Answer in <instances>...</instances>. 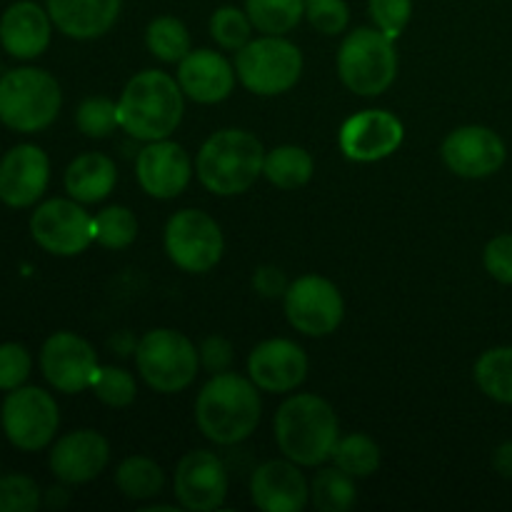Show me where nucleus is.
Here are the masks:
<instances>
[{"instance_id":"obj_1","label":"nucleus","mask_w":512,"mask_h":512,"mask_svg":"<svg viewBox=\"0 0 512 512\" xmlns=\"http://www.w3.org/2000/svg\"><path fill=\"white\" fill-rule=\"evenodd\" d=\"M258 385L238 373H218L200 388L195 400V423L215 445H238L258 430L263 403Z\"/></svg>"},{"instance_id":"obj_2","label":"nucleus","mask_w":512,"mask_h":512,"mask_svg":"<svg viewBox=\"0 0 512 512\" xmlns=\"http://www.w3.org/2000/svg\"><path fill=\"white\" fill-rule=\"evenodd\" d=\"M183 113L185 93L178 78L155 68L133 75L118 100L120 128L143 143L170 138L183 123Z\"/></svg>"},{"instance_id":"obj_3","label":"nucleus","mask_w":512,"mask_h":512,"mask_svg":"<svg viewBox=\"0 0 512 512\" xmlns=\"http://www.w3.org/2000/svg\"><path fill=\"white\" fill-rule=\"evenodd\" d=\"M275 443L300 468H318L333 458L340 423L333 405L315 393L290 395L275 413Z\"/></svg>"},{"instance_id":"obj_4","label":"nucleus","mask_w":512,"mask_h":512,"mask_svg":"<svg viewBox=\"0 0 512 512\" xmlns=\"http://www.w3.org/2000/svg\"><path fill=\"white\" fill-rule=\"evenodd\" d=\"M265 148L250 130L223 128L210 135L195 158V173L205 190L220 198L243 195L263 175Z\"/></svg>"},{"instance_id":"obj_5","label":"nucleus","mask_w":512,"mask_h":512,"mask_svg":"<svg viewBox=\"0 0 512 512\" xmlns=\"http://www.w3.org/2000/svg\"><path fill=\"white\" fill-rule=\"evenodd\" d=\"M395 40L383 30L355 28L343 38L338 50V75L345 88L363 98H378L398 78Z\"/></svg>"},{"instance_id":"obj_6","label":"nucleus","mask_w":512,"mask_h":512,"mask_svg":"<svg viewBox=\"0 0 512 512\" xmlns=\"http://www.w3.org/2000/svg\"><path fill=\"white\" fill-rule=\"evenodd\" d=\"M63 105L60 85L48 70L15 68L0 78V123L18 133H38L55 123Z\"/></svg>"},{"instance_id":"obj_7","label":"nucleus","mask_w":512,"mask_h":512,"mask_svg":"<svg viewBox=\"0 0 512 512\" xmlns=\"http://www.w3.org/2000/svg\"><path fill=\"white\" fill-rule=\"evenodd\" d=\"M135 365L148 388L173 395L193 385L200 368V353L193 340L180 330L155 328L138 340Z\"/></svg>"},{"instance_id":"obj_8","label":"nucleus","mask_w":512,"mask_h":512,"mask_svg":"<svg viewBox=\"0 0 512 512\" xmlns=\"http://www.w3.org/2000/svg\"><path fill=\"white\" fill-rule=\"evenodd\" d=\"M235 73L245 90L273 98L298 85L303 53L285 35H260L235 53Z\"/></svg>"},{"instance_id":"obj_9","label":"nucleus","mask_w":512,"mask_h":512,"mask_svg":"<svg viewBox=\"0 0 512 512\" xmlns=\"http://www.w3.org/2000/svg\"><path fill=\"white\" fill-rule=\"evenodd\" d=\"M165 253L185 273H208L220 263L225 250L218 220L195 208L178 210L165 225Z\"/></svg>"},{"instance_id":"obj_10","label":"nucleus","mask_w":512,"mask_h":512,"mask_svg":"<svg viewBox=\"0 0 512 512\" xmlns=\"http://www.w3.org/2000/svg\"><path fill=\"white\" fill-rule=\"evenodd\" d=\"M3 433L10 443L25 453H38L53 443L60 425L58 403L43 388L20 385L10 390L0 410Z\"/></svg>"},{"instance_id":"obj_11","label":"nucleus","mask_w":512,"mask_h":512,"mask_svg":"<svg viewBox=\"0 0 512 512\" xmlns=\"http://www.w3.org/2000/svg\"><path fill=\"white\" fill-rule=\"evenodd\" d=\"M285 318L298 333L308 338H325L335 333L345 318L343 293L323 275H300L283 295Z\"/></svg>"},{"instance_id":"obj_12","label":"nucleus","mask_w":512,"mask_h":512,"mask_svg":"<svg viewBox=\"0 0 512 512\" xmlns=\"http://www.w3.org/2000/svg\"><path fill=\"white\" fill-rule=\"evenodd\" d=\"M30 235L50 255L73 258L95 243L93 215L73 198L45 200L30 215Z\"/></svg>"},{"instance_id":"obj_13","label":"nucleus","mask_w":512,"mask_h":512,"mask_svg":"<svg viewBox=\"0 0 512 512\" xmlns=\"http://www.w3.org/2000/svg\"><path fill=\"white\" fill-rule=\"evenodd\" d=\"M40 370L55 390L65 395H78L93 388L98 378V353L85 338L70 330H60L43 343Z\"/></svg>"},{"instance_id":"obj_14","label":"nucleus","mask_w":512,"mask_h":512,"mask_svg":"<svg viewBox=\"0 0 512 512\" xmlns=\"http://www.w3.org/2000/svg\"><path fill=\"white\" fill-rule=\"evenodd\" d=\"M175 500L180 508L210 512L223 508L228 498V470L210 450H190L175 465Z\"/></svg>"},{"instance_id":"obj_15","label":"nucleus","mask_w":512,"mask_h":512,"mask_svg":"<svg viewBox=\"0 0 512 512\" xmlns=\"http://www.w3.org/2000/svg\"><path fill=\"white\" fill-rule=\"evenodd\" d=\"M443 163L448 165L450 173L458 178L483 180L498 173L508 160V148L503 138L493 128L485 125H463L448 133L443 140Z\"/></svg>"},{"instance_id":"obj_16","label":"nucleus","mask_w":512,"mask_h":512,"mask_svg":"<svg viewBox=\"0 0 512 512\" xmlns=\"http://www.w3.org/2000/svg\"><path fill=\"white\" fill-rule=\"evenodd\" d=\"M405 128L390 110H360L350 115L338 133L340 153L353 163H378L403 145Z\"/></svg>"},{"instance_id":"obj_17","label":"nucleus","mask_w":512,"mask_h":512,"mask_svg":"<svg viewBox=\"0 0 512 512\" xmlns=\"http://www.w3.org/2000/svg\"><path fill=\"white\" fill-rule=\"evenodd\" d=\"M195 163L190 160L188 150L175 140H153L135 160V178H138L143 193L158 200H173L188 188L193 178Z\"/></svg>"},{"instance_id":"obj_18","label":"nucleus","mask_w":512,"mask_h":512,"mask_svg":"<svg viewBox=\"0 0 512 512\" xmlns=\"http://www.w3.org/2000/svg\"><path fill=\"white\" fill-rule=\"evenodd\" d=\"M248 378L263 393H290L308 378V355L295 340H263L248 355Z\"/></svg>"},{"instance_id":"obj_19","label":"nucleus","mask_w":512,"mask_h":512,"mask_svg":"<svg viewBox=\"0 0 512 512\" xmlns=\"http://www.w3.org/2000/svg\"><path fill=\"white\" fill-rule=\"evenodd\" d=\"M50 183V160L38 145H15L0 160V200L8 208H30Z\"/></svg>"},{"instance_id":"obj_20","label":"nucleus","mask_w":512,"mask_h":512,"mask_svg":"<svg viewBox=\"0 0 512 512\" xmlns=\"http://www.w3.org/2000/svg\"><path fill=\"white\" fill-rule=\"evenodd\" d=\"M250 500L263 512H300L310 503V483L293 460H268L250 475Z\"/></svg>"},{"instance_id":"obj_21","label":"nucleus","mask_w":512,"mask_h":512,"mask_svg":"<svg viewBox=\"0 0 512 512\" xmlns=\"http://www.w3.org/2000/svg\"><path fill=\"white\" fill-rule=\"evenodd\" d=\"M110 463V445L98 430H73L50 450V470L65 485H83L98 478Z\"/></svg>"},{"instance_id":"obj_22","label":"nucleus","mask_w":512,"mask_h":512,"mask_svg":"<svg viewBox=\"0 0 512 512\" xmlns=\"http://www.w3.org/2000/svg\"><path fill=\"white\" fill-rule=\"evenodd\" d=\"M235 65L210 48L190 50L178 63V83L185 98L200 105H215L230 98L235 88Z\"/></svg>"},{"instance_id":"obj_23","label":"nucleus","mask_w":512,"mask_h":512,"mask_svg":"<svg viewBox=\"0 0 512 512\" xmlns=\"http://www.w3.org/2000/svg\"><path fill=\"white\" fill-rule=\"evenodd\" d=\"M53 35V20L48 8L33 0H18L0 15V43L13 58L33 60L43 55Z\"/></svg>"},{"instance_id":"obj_24","label":"nucleus","mask_w":512,"mask_h":512,"mask_svg":"<svg viewBox=\"0 0 512 512\" xmlns=\"http://www.w3.org/2000/svg\"><path fill=\"white\" fill-rule=\"evenodd\" d=\"M50 20L73 40H95L118 23L123 0H45Z\"/></svg>"},{"instance_id":"obj_25","label":"nucleus","mask_w":512,"mask_h":512,"mask_svg":"<svg viewBox=\"0 0 512 512\" xmlns=\"http://www.w3.org/2000/svg\"><path fill=\"white\" fill-rule=\"evenodd\" d=\"M65 190L73 200L83 205L103 203L118 185L115 160L103 153H83L65 170Z\"/></svg>"},{"instance_id":"obj_26","label":"nucleus","mask_w":512,"mask_h":512,"mask_svg":"<svg viewBox=\"0 0 512 512\" xmlns=\"http://www.w3.org/2000/svg\"><path fill=\"white\" fill-rule=\"evenodd\" d=\"M315 173V160L300 145H278L265 153L263 175L270 185L280 190H298L310 183Z\"/></svg>"},{"instance_id":"obj_27","label":"nucleus","mask_w":512,"mask_h":512,"mask_svg":"<svg viewBox=\"0 0 512 512\" xmlns=\"http://www.w3.org/2000/svg\"><path fill=\"white\" fill-rule=\"evenodd\" d=\"M115 485L128 500H153L163 493L165 473L153 458L130 455L115 470Z\"/></svg>"},{"instance_id":"obj_28","label":"nucleus","mask_w":512,"mask_h":512,"mask_svg":"<svg viewBox=\"0 0 512 512\" xmlns=\"http://www.w3.org/2000/svg\"><path fill=\"white\" fill-rule=\"evenodd\" d=\"M475 383L490 400L512 405V345L485 350L475 363Z\"/></svg>"},{"instance_id":"obj_29","label":"nucleus","mask_w":512,"mask_h":512,"mask_svg":"<svg viewBox=\"0 0 512 512\" xmlns=\"http://www.w3.org/2000/svg\"><path fill=\"white\" fill-rule=\"evenodd\" d=\"M358 500L355 478L345 470L323 468L310 480V503L320 512H348Z\"/></svg>"},{"instance_id":"obj_30","label":"nucleus","mask_w":512,"mask_h":512,"mask_svg":"<svg viewBox=\"0 0 512 512\" xmlns=\"http://www.w3.org/2000/svg\"><path fill=\"white\" fill-rule=\"evenodd\" d=\"M245 13L258 33L288 35L305 18V0H245Z\"/></svg>"},{"instance_id":"obj_31","label":"nucleus","mask_w":512,"mask_h":512,"mask_svg":"<svg viewBox=\"0 0 512 512\" xmlns=\"http://www.w3.org/2000/svg\"><path fill=\"white\" fill-rule=\"evenodd\" d=\"M145 45H148L150 55L163 63H180L193 50L188 28L183 20L173 18V15H160V18L150 20V25L145 28Z\"/></svg>"},{"instance_id":"obj_32","label":"nucleus","mask_w":512,"mask_h":512,"mask_svg":"<svg viewBox=\"0 0 512 512\" xmlns=\"http://www.w3.org/2000/svg\"><path fill=\"white\" fill-rule=\"evenodd\" d=\"M380 445L368 433H350L338 440L333 450V463L355 480L370 478L380 468Z\"/></svg>"},{"instance_id":"obj_33","label":"nucleus","mask_w":512,"mask_h":512,"mask_svg":"<svg viewBox=\"0 0 512 512\" xmlns=\"http://www.w3.org/2000/svg\"><path fill=\"white\" fill-rule=\"evenodd\" d=\"M95 243L108 250H125L138 238V218L125 205H110L93 218Z\"/></svg>"},{"instance_id":"obj_34","label":"nucleus","mask_w":512,"mask_h":512,"mask_svg":"<svg viewBox=\"0 0 512 512\" xmlns=\"http://www.w3.org/2000/svg\"><path fill=\"white\" fill-rule=\"evenodd\" d=\"M253 23H250L248 13L235 5H223L210 15V38L220 45L223 50H233L238 53L243 45L253 40Z\"/></svg>"},{"instance_id":"obj_35","label":"nucleus","mask_w":512,"mask_h":512,"mask_svg":"<svg viewBox=\"0 0 512 512\" xmlns=\"http://www.w3.org/2000/svg\"><path fill=\"white\" fill-rule=\"evenodd\" d=\"M75 125H78L85 138H108V135L115 133V128H120L118 103L105 98V95L85 98L75 110Z\"/></svg>"},{"instance_id":"obj_36","label":"nucleus","mask_w":512,"mask_h":512,"mask_svg":"<svg viewBox=\"0 0 512 512\" xmlns=\"http://www.w3.org/2000/svg\"><path fill=\"white\" fill-rule=\"evenodd\" d=\"M90 390L108 408H128L138 398V383H135L133 373H128L125 368H115V365L100 368L98 378H95Z\"/></svg>"},{"instance_id":"obj_37","label":"nucleus","mask_w":512,"mask_h":512,"mask_svg":"<svg viewBox=\"0 0 512 512\" xmlns=\"http://www.w3.org/2000/svg\"><path fill=\"white\" fill-rule=\"evenodd\" d=\"M38 483L28 475H3L0 478V512H35L40 508Z\"/></svg>"},{"instance_id":"obj_38","label":"nucleus","mask_w":512,"mask_h":512,"mask_svg":"<svg viewBox=\"0 0 512 512\" xmlns=\"http://www.w3.org/2000/svg\"><path fill=\"white\" fill-rule=\"evenodd\" d=\"M368 13L375 28L398 40L413 18V0H368Z\"/></svg>"},{"instance_id":"obj_39","label":"nucleus","mask_w":512,"mask_h":512,"mask_svg":"<svg viewBox=\"0 0 512 512\" xmlns=\"http://www.w3.org/2000/svg\"><path fill=\"white\" fill-rule=\"evenodd\" d=\"M305 18L318 33L340 35L350 23V8L345 0H305Z\"/></svg>"},{"instance_id":"obj_40","label":"nucleus","mask_w":512,"mask_h":512,"mask_svg":"<svg viewBox=\"0 0 512 512\" xmlns=\"http://www.w3.org/2000/svg\"><path fill=\"white\" fill-rule=\"evenodd\" d=\"M33 360L20 343L0 345V390H15L28 380Z\"/></svg>"},{"instance_id":"obj_41","label":"nucleus","mask_w":512,"mask_h":512,"mask_svg":"<svg viewBox=\"0 0 512 512\" xmlns=\"http://www.w3.org/2000/svg\"><path fill=\"white\" fill-rule=\"evenodd\" d=\"M483 265L498 283L512 285V235H495L483 250Z\"/></svg>"},{"instance_id":"obj_42","label":"nucleus","mask_w":512,"mask_h":512,"mask_svg":"<svg viewBox=\"0 0 512 512\" xmlns=\"http://www.w3.org/2000/svg\"><path fill=\"white\" fill-rule=\"evenodd\" d=\"M200 365L208 370L210 375L228 373L230 365H233V343H230L225 335H208V338L200 343Z\"/></svg>"},{"instance_id":"obj_43","label":"nucleus","mask_w":512,"mask_h":512,"mask_svg":"<svg viewBox=\"0 0 512 512\" xmlns=\"http://www.w3.org/2000/svg\"><path fill=\"white\" fill-rule=\"evenodd\" d=\"M288 278L280 268L275 265H260L253 273V290L263 298H283L285 290H288Z\"/></svg>"},{"instance_id":"obj_44","label":"nucleus","mask_w":512,"mask_h":512,"mask_svg":"<svg viewBox=\"0 0 512 512\" xmlns=\"http://www.w3.org/2000/svg\"><path fill=\"white\" fill-rule=\"evenodd\" d=\"M493 468L500 478L512 480V440L510 443H503L495 448L493 453Z\"/></svg>"}]
</instances>
